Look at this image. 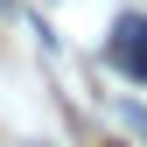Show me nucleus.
Instances as JSON below:
<instances>
[{
    "label": "nucleus",
    "mask_w": 147,
    "mask_h": 147,
    "mask_svg": "<svg viewBox=\"0 0 147 147\" xmlns=\"http://www.w3.org/2000/svg\"><path fill=\"white\" fill-rule=\"evenodd\" d=\"M105 56H112L133 84H147V14H119V21H112V42H105Z\"/></svg>",
    "instance_id": "1"
},
{
    "label": "nucleus",
    "mask_w": 147,
    "mask_h": 147,
    "mask_svg": "<svg viewBox=\"0 0 147 147\" xmlns=\"http://www.w3.org/2000/svg\"><path fill=\"white\" fill-rule=\"evenodd\" d=\"M0 7H7V0H0Z\"/></svg>",
    "instance_id": "2"
}]
</instances>
